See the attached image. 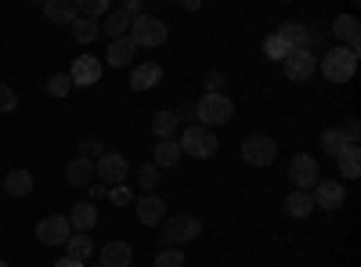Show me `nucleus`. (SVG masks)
<instances>
[{
	"mask_svg": "<svg viewBox=\"0 0 361 267\" xmlns=\"http://www.w3.org/2000/svg\"><path fill=\"white\" fill-rule=\"evenodd\" d=\"M199 235H202V221L195 213H170L159 231V249H177V246L199 239Z\"/></svg>",
	"mask_w": 361,
	"mask_h": 267,
	"instance_id": "nucleus-1",
	"label": "nucleus"
},
{
	"mask_svg": "<svg viewBox=\"0 0 361 267\" xmlns=\"http://www.w3.org/2000/svg\"><path fill=\"white\" fill-rule=\"evenodd\" d=\"M318 66H322V76L329 83H347L354 73H357V51L350 47H329L322 58H318Z\"/></svg>",
	"mask_w": 361,
	"mask_h": 267,
	"instance_id": "nucleus-2",
	"label": "nucleus"
},
{
	"mask_svg": "<svg viewBox=\"0 0 361 267\" xmlns=\"http://www.w3.org/2000/svg\"><path fill=\"white\" fill-rule=\"evenodd\" d=\"M235 120V105L228 94H202L195 101V123L199 127H221V123H231Z\"/></svg>",
	"mask_w": 361,
	"mask_h": 267,
	"instance_id": "nucleus-3",
	"label": "nucleus"
},
{
	"mask_svg": "<svg viewBox=\"0 0 361 267\" xmlns=\"http://www.w3.org/2000/svg\"><path fill=\"white\" fill-rule=\"evenodd\" d=\"M177 144H180V156H192V159H209V156H217V144H221V141H217V134L209 130V127L192 123V127L180 130Z\"/></svg>",
	"mask_w": 361,
	"mask_h": 267,
	"instance_id": "nucleus-4",
	"label": "nucleus"
},
{
	"mask_svg": "<svg viewBox=\"0 0 361 267\" xmlns=\"http://www.w3.org/2000/svg\"><path fill=\"white\" fill-rule=\"evenodd\" d=\"M130 40H134V47H163L166 44V37H170V29H166V22L163 18H156V15H137L134 22H130V33H127Z\"/></svg>",
	"mask_w": 361,
	"mask_h": 267,
	"instance_id": "nucleus-5",
	"label": "nucleus"
},
{
	"mask_svg": "<svg viewBox=\"0 0 361 267\" xmlns=\"http://www.w3.org/2000/svg\"><path fill=\"white\" fill-rule=\"evenodd\" d=\"M127 177H130V163L119 156V152H105L98 163H94V181L105 185V188H119V185H127Z\"/></svg>",
	"mask_w": 361,
	"mask_h": 267,
	"instance_id": "nucleus-6",
	"label": "nucleus"
},
{
	"mask_svg": "<svg viewBox=\"0 0 361 267\" xmlns=\"http://www.w3.org/2000/svg\"><path fill=\"white\" fill-rule=\"evenodd\" d=\"M275 156H279V141L271 134H253V137L243 141V159L250 166H271Z\"/></svg>",
	"mask_w": 361,
	"mask_h": 267,
	"instance_id": "nucleus-7",
	"label": "nucleus"
},
{
	"mask_svg": "<svg viewBox=\"0 0 361 267\" xmlns=\"http://www.w3.org/2000/svg\"><path fill=\"white\" fill-rule=\"evenodd\" d=\"M318 159L314 156H307V152H296L293 159H289V181L296 185V192H311L314 185H318Z\"/></svg>",
	"mask_w": 361,
	"mask_h": 267,
	"instance_id": "nucleus-8",
	"label": "nucleus"
},
{
	"mask_svg": "<svg viewBox=\"0 0 361 267\" xmlns=\"http://www.w3.org/2000/svg\"><path fill=\"white\" fill-rule=\"evenodd\" d=\"M311 199H314L318 210H340V206L347 202V188H343L340 177H318Z\"/></svg>",
	"mask_w": 361,
	"mask_h": 267,
	"instance_id": "nucleus-9",
	"label": "nucleus"
},
{
	"mask_svg": "<svg viewBox=\"0 0 361 267\" xmlns=\"http://www.w3.org/2000/svg\"><path fill=\"white\" fill-rule=\"evenodd\" d=\"M69 235H73V228H69V217H62V213H51L37 224V242L40 246H66Z\"/></svg>",
	"mask_w": 361,
	"mask_h": 267,
	"instance_id": "nucleus-10",
	"label": "nucleus"
},
{
	"mask_svg": "<svg viewBox=\"0 0 361 267\" xmlns=\"http://www.w3.org/2000/svg\"><path fill=\"white\" fill-rule=\"evenodd\" d=\"M282 69H286V76L293 80V83H304V80H311L314 76V69H318V58L304 47V51H289L286 58H282Z\"/></svg>",
	"mask_w": 361,
	"mask_h": 267,
	"instance_id": "nucleus-11",
	"label": "nucleus"
},
{
	"mask_svg": "<svg viewBox=\"0 0 361 267\" xmlns=\"http://www.w3.org/2000/svg\"><path fill=\"white\" fill-rule=\"evenodd\" d=\"M102 69H105V62L98 54H80L69 69V80H73V87H94L102 80Z\"/></svg>",
	"mask_w": 361,
	"mask_h": 267,
	"instance_id": "nucleus-12",
	"label": "nucleus"
},
{
	"mask_svg": "<svg viewBox=\"0 0 361 267\" xmlns=\"http://www.w3.org/2000/svg\"><path fill=\"white\" fill-rule=\"evenodd\" d=\"M134 206H137V221L145 228H159L166 221V202L156 195V192H148V195H134Z\"/></svg>",
	"mask_w": 361,
	"mask_h": 267,
	"instance_id": "nucleus-13",
	"label": "nucleus"
},
{
	"mask_svg": "<svg viewBox=\"0 0 361 267\" xmlns=\"http://www.w3.org/2000/svg\"><path fill=\"white\" fill-rule=\"evenodd\" d=\"M329 33H333L336 40H343V47H350V51L361 47V25H357L354 15H336L333 25H329Z\"/></svg>",
	"mask_w": 361,
	"mask_h": 267,
	"instance_id": "nucleus-14",
	"label": "nucleus"
},
{
	"mask_svg": "<svg viewBox=\"0 0 361 267\" xmlns=\"http://www.w3.org/2000/svg\"><path fill=\"white\" fill-rule=\"evenodd\" d=\"M163 83V66L159 62H141L130 69V87L134 91H156Z\"/></svg>",
	"mask_w": 361,
	"mask_h": 267,
	"instance_id": "nucleus-15",
	"label": "nucleus"
},
{
	"mask_svg": "<svg viewBox=\"0 0 361 267\" xmlns=\"http://www.w3.org/2000/svg\"><path fill=\"white\" fill-rule=\"evenodd\" d=\"M134 260V249L127 242H105L98 249V267H130Z\"/></svg>",
	"mask_w": 361,
	"mask_h": 267,
	"instance_id": "nucleus-16",
	"label": "nucleus"
},
{
	"mask_svg": "<svg viewBox=\"0 0 361 267\" xmlns=\"http://www.w3.org/2000/svg\"><path fill=\"white\" fill-rule=\"evenodd\" d=\"M134 54H137V47H134L130 37L109 40V51H105V58H109V66H112V69H127V66L134 62Z\"/></svg>",
	"mask_w": 361,
	"mask_h": 267,
	"instance_id": "nucleus-17",
	"label": "nucleus"
},
{
	"mask_svg": "<svg viewBox=\"0 0 361 267\" xmlns=\"http://www.w3.org/2000/svg\"><path fill=\"white\" fill-rule=\"evenodd\" d=\"M98 224V206L94 202H76L69 210V228L80 235H90V228Z\"/></svg>",
	"mask_w": 361,
	"mask_h": 267,
	"instance_id": "nucleus-18",
	"label": "nucleus"
},
{
	"mask_svg": "<svg viewBox=\"0 0 361 267\" xmlns=\"http://www.w3.org/2000/svg\"><path fill=\"white\" fill-rule=\"evenodd\" d=\"M275 37L289 47V51H304L307 47V25L304 22H282L275 29Z\"/></svg>",
	"mask_w": 361,
	"mask_h": 267,
	"instance_id": "nucleus-19",
	"label": "nucleus"
},
{
	"mask_svg": "<svg viewBox=\"0 0 361 267\" xmlns=\"http://www.w3.org/2000/svg\"><path fill=\"white\" fill-rule=\"evenodd\" d=\"M4 192H8V195H15V199H25L29 192H33V173H29L25 166L8 170V173H4Z\"/></svg>",
	"mask_w": 361,
	"mask_h": 267,
	"instance_id": "nucleus-20",
	"label": "nucleus"
},
{
	"mask_svg": "<svg viewBox=\"0 0 361 267\" xmlns=\"http://www.w3.org/2000/svg\"><path fill=\"white\" fill-rule=\"evenodd\" d=\"M66 181L73 185V188H90L94 185V163H87V159H73L69 166H66Z\"/></svg>",
	"mask_w": 361,
	"mask_h": 267,
	"instance_id": "nucleus-21",
	"label": "nucleus"
},
{
	"mask_svg": "<svg viewBox=\"0 0 361 267\" xmlns=\"http://www.w3.org/2000/svg\"><path fill=\"white\" fill-rule=\"evenodd\" d=\"M336 166H340L343 181H357V177H361V148L357 144H347L343 152L336 156Z\"/></svg>",
	"mask_w": 361,
	"mask_h": 267,
	"instance_id": "nucleus-22",
	"label": "nucleus"
},
{
	"mask_svg": "<svg viewBox=\"0 0 361 267\" xmlns=\"http://www.w3.org/2000/svg\"><path fill=\"white\" fill-rule=\"evenodd\" d=\"M282 210H286V217H311V210H314V199H311V192H289L286 199H282Z\"/></svg>",
	"mask_w": 361,
	"mask_h": 267,
	"instance_id": "nucleus-23",
	"label": "nucleus"
},
{
	"mask_svg": "<svg viewBox=\"0 0 361 267\" xmlns=\"http://www.w3.org/2000/svg\"><path fill=\"white\" fill-rule=\"evenodd\" d=\"M177 130H180V123H177L173 108H159V112L152 116V134H156V141H170V137H177Z\"/></svg>",
	"mask_w": 361,
	"mask_h": 267,
	"instance_id": "nucleus-24",
	"label": "nucleus"
},
{
	"mask_svg": "<svg viewBox=\"0 0 361 267\" xmlns=\"http://www.w3.org/2000/svg\"><path fill=\"white\" fill-rule=\"evenodd\" d=\"M130 15H123V11H109L105 15V22H98V29L109 37V40H119V37H127L130 33Z\"/></svg>",
	"mask_w": 361,
	"mask_h": 267,
	"instance_id": "nucleus-25",
	"label": "nucleus"
},
{
	"mask_svg": "<svg viewBox=\"0 0 361 267\" xmlns=\"http://www.w3.org/2000/svg\"><path fill=\"white\" fill-rule=\"evenodd\" d=\"M44 15L51 22H58V25H73L76 22V4H73V0H47Z\"/></svg>",
	"mask_w": 361,
	"mask_h": 267,
	"instance_id": "nucleus-26",
	"label": "nucleus"
},
{
	"mask_svg": "<svg viewBox=\"0 0 361 267\" xmlns=\"http://www.w3.org/2000/svg\"><path fill=\"white\" fill-rule=\"evenodd\" d=\"M90 253H94V239L90 235H80V231H73L69 235V242H66V256H73V260H87Z\"/></svg>",
	"mask_w": 361,
	"mask_h": 267,
	"instance_id": "nucleus-27",
	"label": "nucleus"
},
{
	"mask_svg": "<svg viewBox=\"0 0 361 267\" xmlns=\"http://www.w3.org/2000/svg\"><path fill=\"white\" fill-rule=\"evenodd\" d=\"M318 144H322V152L325 156H340L343 152V148H347V141H343V134H340V127H325L322 134H318Z\"/></svg>",
	"mask_w": 361,
	"mask_h": 267,
	"instance_id": "nucleus-28",
	"label": "nucleus"
},
{
	"mask_svg": "<svg viewBox=\"0 0 361 267\" xmlns=\"http://www.w3.org/2000/svg\"><path fill=\"white\" fill-rule=\"evenodd\" d=\"M159 170L163 166H177L180 163V144H177V137H170V141H159L156 144V159H152Z\"/></svg>",
	"mask_w": 361,
	"mask_h": 267,
	"instance_id": "nucleus-29",
	"label": "nucleus"
},
{
	"mask_svg": "<svg viewBox=\"0 0 361 267\" xmlns=\"http://www.w3.org/2000/svg\"><path fill=\"white\" fill-rule=\"evenodd\" d=\"M73 37H76L80 44H94V40L102 37V29H98L94 18H80V15H76V22H73Z\"/></svg>",
	"mask_w": 361,
	"mask_h": 267,
	"instance_id": "nucleus-30",
	"label": "nucleus"
},
{
	"mask_svg": "<svg viewBox=\"0 0 361 267\" xmlns=\"http://www.w3.org/2000/svg\"><path fill=\"white\" fill-rule=\"evenodd\" d=\"M159 177H163V170H159L156 163L137 166V188H145V195H148V192H156V188H159Z\"/></svg>",
	"mask_w": 361,
	"mask_h": 267,
	"instance_id": "nucleus-31",
	"label": "nucleus"
},
{
	"mask_svg": "<svg viewBox=\"0 0 361 267\" xmlns=\"http://www.w3.org/2000/svg\"><path fill=\"white\" fill-rule=\"evenodd\" d=\"M105 152H109V148H105L102 137H83L80 141V159H87V163H98Z\"/></svg>",
	"mask_w": 361,
	"mask_h": 267,
	"instance_id": "nucleus-32",
	"label": "nucleus"
},
{
	"mask_svg": "<svg viewBox=\"0 0 361 267\" xmlns=\"http://www.w3.org/2000/svg\"><path fill=\"white\" fill-rule=\"evenodd\" d=\"M260 51H264V58H267V62H282V58L289 54V47H286V44H282L275 33H267V37H264Z\"/></svg>",
	"mask_w": 361,
	"mask_h": 267,
	"instance_id": "nucleus-33",
	"label": "nucleus"
},
{
	"mask_svg": "<svg viewBox=\"0 0 361 267\" xmlns=\"http://www.w3.org/2000/svg\"><path fill=\"white\" fill-rule=\"evenodd\" d=\"M73 91V80H69V73H54L51 80H47V94L51 98H66Z\"/></svg>",
	"mask_w": 361,
	"mask_h": 267,
	"instance_id": "nucleus-34",
	"label": "nucleus"
},
{
	"mask_svg": "<svg viewBox=\"0 0 361 267\" xmlns=\"http://www.w3.org/2000/svg\"><path fill=\"white\" fill-rule=\"evenodd\" d=\"M76 15H80V18H98V15H109V0H80V4H76Z\"/></svg>",
	"mask_w": 361,
	"mask_h": 267,
	"instance_id": "nucleus-35",
	"label": "nucleus"
},
{
	"mask_svg": "<svg viewBox=\"0 0 361 267\" xmlns=\"http://www.w3.org/2000/svg\"><path fill=\"white\" fill-rule=\"evenodd\" d=\"M202 87H206V94H224V87H228V73H224V69H209V73H206V80H202Z\"/></svg>",
	"mask_w": 361,
	"mask_h": 267,
	"instance_id": "nucleus-36",
	"label": "nucleus"
},
{
	"mask_svg": "<svg viewBox=\"0 0 361 267\" xmlns=\"http://www.w3.org/2000/svg\"><path fill=\"white\" fill-rule=\"evenodd\" d=\"M152 267H185V253L180 249H159Z\"/></svg>",
	"mask_w": 361,
	"mask_h": 267,
	"instance_id": "nucleus-37",
	"label": "nucleus"
},
{
	"mask_svg": "<svg viewBox=\"0 0 361 267\" xmlns=\"http://www.w3.org/2000/svg\"><path fill=\"white\" fill-rule=\"evenodd\" d=\"M15 108H18V94H15V87L0 83V112H15Z\"/></svg>",
	"mask_w": 361,
	"mask_h": 267,
	"instance_id": "nucleus-38",
	"label": "nucleus"
},
{
	"mask_svg": "<svg viewBox=\"0 0 361 267\" xmlns=\"http://www.w3.org/2000/svg\"><path fill=\"white\" fill-rule=\"evenodd\" d=\"M109 202H112V206H130V202H134V192H130L127 185L109 188Z\"/></svg>",
	"mask_w": 361,
	"mask_h": 267,
	"instance_id": "nucleus-39",
	"label": "nucleus"
},
{
	"mask_svg": "<svg viewBox=\"0 0 361 267\" xmlns=\"http://www.w3.org/2000/svg\"><path fill=\"white\" fill-rule=\"evenodd\" d=\"M173 116H177V123H185V127H192V123H195V105H192V101H185V105H177V108H173Z\"/></svg>",
	"mask_w": 361,
	"mask_h": 267,
	"instance_id": "nucleus-40",
	"label": "nucleus"
},
{
	"mask_svg": "<svg viewBox=\"0 0 361 267\" xmlns=\"http://www.w3.org/2000/svg\"><path fill=\"white\" fill-rule=\"evenodd\" d=\"M340 134H343L347 144H357V137H361V123H357V120H347V123L340 127Z\"/></svg>",
	"mask_w": 361,
	"mask_h": 267,
	"instance_id": "nucleus-41",
	"label": "nucleus"
},
{
	"mask_svg": "<svg viewBox=\"0 0 361 267\" xmlns=\"http://www.w3.org/2000/svg\"><path fill=\"white\" fill-rule=\"evenodd\" d=\"M87 195H90V199H87V202H94V199H105V195H109V188H105V185H98V181H94V185H90V188H87Z\"/></svg>",
	"mask_w": 361,
	"mask_h": 267,
	"instance_id": "nucleus-42",
	"label": "nucleus"
},
{
	"mask_svg": "<svg viewBox=\"0 0 361 267\" xmlns=\"http://www.w3.org/2000/svg\"><path fill=\"white\" fill-rule=\"evenodd\" d=\"M54 267H87V263H80V260H73V256H62Z\"/></svg>",
	"mask_w": 361,
	"mask_h": 267,
	"instance_id": "nucleus-43",
	"label": "nucleus"
},
{
	"mask_svg": "<svg viewBox=\"0 0 361 267\" xmlns=\"http://www.w3.org/2000/svg\"><path fill=\"white\" fill-rule=\"evenodd\" d=\"M0 267H8V260H0Z\"/></svg>",
	"mask_w": 361,
	"mask_h": 267,
	"instance_id": "nucleus-44",
	"label": "nucleus"
},
{
	"mask_svg": "<svg viewBox=\"0 0 361 267\" xmlns=\"http://www.w3.org/2000/svg\"><path fill=\"white\" fill-rule=\"evenodd\" d=\"M94 267H98V263H94Z\"/></svg>",
	"mask_w": 361,
	"mask_h": 267,
	"instance_id": "nucleus-45",
	"label": "nucleus"
}]
</instances>
